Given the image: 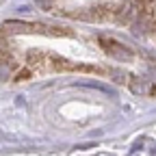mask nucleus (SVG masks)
Listing matches in <instances>:
<instances>
[{
  "instance_id": "4",
  "label": "nucleus",
  "mask_w": 156,
  "mask_h": 156,
  "mask_svg": "<svg viewBox=\"0 0 156 156\" xmlns=\"http://www.w3.org/2000/svg\"><path fill=\"white\" fill-rule=\"evenodd\" d=\"M35 2H37L39 7H44V9H50V7H52V2H54V0H35Z\"/></svg>"
},
{
  "instance_id": "2",
  "label": "nucleus",
  "mask_w": 156,
  "mask_h": 156,
  "mask_svg": "<svg viewBox=\"0 0 156 156\" xmlns=\"http://www.w3.org/2000/svg\"><path fill=\"white\" fill-rule=\"evenodd\" d=\"M128 85H130V91H132V93H136V95L154 91L152 83H150V80H145V78H132V80H130Z\"/></svg>"
},
{
  "instance_id": "3",
  "label": "nucleus",
  "mask_w": 156,
  "mask_h": 156,
  "mask_svg": "<svg viewBox=\"0 0 156 156\" xmlns=\"http://www.w3.org/2000/svg\"><path fill=\"white\" fill-rule=\"evenodd\" d=\"M83 87H89V89H98V91H102V93H113V89L108 87V85H104V83H93V80H87V83H80Z\"/></svg>"
},
{
  "instance_id": "1",
  "label": "nucleus",
  "mask_w": 156,
  "mask_h": 156,
  "mask_svg": "<svg viewBox=\"0 0 156 156\" xmlns=\"http://www.w3.org/2000/svg\"><path fill=\"white\" fill-rule=\"evenodd\" d=\"M100 44H102V48H104V52L108 54V56H113L115 61H122V63H130L132 58H134V52L128 48V46H124V44H119V41H115V39H108V37H100Z\"/></svg>"
}]
</instances>
